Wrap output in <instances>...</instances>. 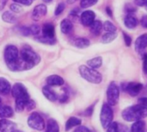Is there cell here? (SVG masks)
<instances>
[{
    "instance_id": "1",
    "label": "cell",
    "mask_w": 147,
    "mask_h": 132,
    "mask_svg": "<svg viewBox=\"0 0 147 132\" xmlns=\"http://www.w3.org/2000/svg\"><path fill=\"white\" fill-rule=\"evenodd\" d=\"M122 118L127 122H136L147 118V107L141 105H135L124 109L121 112Z\"/></svg>"
},
{
    "instance_id": "2",
    "label": "cell",
    "mask_w": 147,
    "mask_h": 132,
    "mask_svg": "<svg viewBox=\"0 0 147 132\" xmlns=\"http://www.w3.org/2000/svg\"><path fill=\"white\" fill-rule=\"evenodd\" d=\"M20 58L21 60L26 63V65L31 69L34 66L38 65L40 62V55L35 53L29 46H24L20 52Z\"/></svg>"
},
{
    "instance_id": "3",
    "label": "cell",
    "mask_w": 147,
    "mask_h": 132,
    "mask_svg": "<svg viewBox=\"0 0 147 132\" xmlns=\"http://www.w3.org/2000/svg\"><path fill=\"white\" fill-rule=\"evenodd\" d=\"M79 73L84 80L92 84H100L102 80V76L98 71L84 65L79 67Z\"/></svg>"
},
{
    "instance_id": "4",
    "label": "cell",
    "mask_w": 147,
    "mask_h": 132,
    "mask_svg": "<svg viewBox=\"0 0 147 132\" xmlns=\"http://www.w3.org/2000/svg\"><path fill=\"white\" fill-rule=\"evenodd\" d=\"M114 112L110 105L104 103L102 106L100 114V122L103 129L107 130L108 127L114 122Z\"/></svg>"
},
{
    "instance_id": "5",
    "label": "cell",
    "mask_w": 147,
    "mask_h": 132,
    "mask_svg": "<svg viewBox=\"0 0 147 132\" xmlns=\"http://www.w3.org/2000/svg\"><path fill=\"white\" fill-rule=\"evenodd\" d=\"M4 60L8 68L9 69L20 57V53L18 48L14 45H8L4 49Z\"/></svg>"
},
{
    "instance_id": "6",
    "label": "cell",
    "mask_w": 147,
    "mask_h": 132,
    "mask_svg": "<svg viewBox=\"0 0 147 132\" xmlns=\"http://www.w3.org/2000/svg\"><path fill=\"white\" fill-rule=\"evenodd\" d=\"M107 104L111 107L116 105L120 99V88L115 82H111L107 89Z\"/></svg>"
},
{
    "instance_id": "7",
    "label": "cell",
    "mask_w": 147,
    "mask_h": 132,
    "mask_svg": "<svg viewBox=\"0 0 147 132\" xmlns=\"http://www.w3.org/2000/svg\"><path fill=\"white\" fill-rule=\"evenodd\" d=\"M28 125L30 128L40 131H43L46 127V124L43 118L38 112H34L28 117Z\"/></svg>"
},
{
    "instance_id": "8",
    "label": "cell",
    "mask_w": 147,
    "mask_h": 132,
    "mask_svg": "<svg viewBox=\"0 0 147 132\" xmlns=\"http://www.w3.org/2000/svg\"><path fill=\"white\" fill-rule=\"evenodd\" d=\"M11 95L16 99H29L28 93L25 86L22 83H16L11 88Z\"/></svg>"
},
{
    "instance_id": "9",
    "label": "cell",
    "mask_w": 147,
    "mask_h": 132,
    "mask_svg": "<svg viewBox=\"0 0 147 132\" xmlns=\"http://www.w3.org/2000/svg\"><path fill=\"white\" fill-rule=\"evenodd\" d=\"M47 12V8L46 6V4H43V3H40V4H37L33 11H32V15H31V17L34 21H40L42 17H44L46 16Z\"/></svg>"
},
{
    "instance_id": "10",
    "label": "cell",
    "mask_w": 147,
    "mask_h": 132,
    "mask_svg": "<svg viewBox=\"0 0 147 132\" xmlns=\"http://www.w3.org/2000/svg\"><path fill=\"white\" fill-rule=\"evenodd\" d=\"M95 18H96L95 12L90 10H88L82 12L80 16V22L84 26L90 27L95 22Z\"/></svg>"
},
{
    "instance_id": "11",
    "label": "cell",
    "mask_w": 147,
    "mask_h": 132,
    "mask_svg": "<svg viewBox=\"0 0 147 132\" xmlns=\"http://www.w3.org/2000/svg\"><path fill=\"white\" fill-rule=\"evenodd\" d=\"M144 86L140 82H129L126 86V92L131 97H136L142 91Z\"/></svg>"
},
{
    "instance_id": "12",
    "label": "cell",
    "mask_w": 147,
    "mask_h": 132,
    "mask_svg": "<svg viewBox=\"0 0 147 132\" xmlns=\"http://www.w3.org/2000/svg\"><path fill=\"white\" fill-rule=\"evenodd\" d=\"M135 46V50L139 53L143 54L145 52V49L147 48V34H143L140 35L134 43Z\"/></svg>"
},
{
    "instance_id": "13",
    "label": "cell",
    "mask_w": 147,
    "mask_h": 132,
    "mask_svg": "<svg viewBox=\"0 0 147 132\" xmlns=\"http://www.w3.org/2000/svg\"><path fill=\"white\" fill-rule=\"evenodd\" d=\"M42 36L49 38V39H55V28L53 23L47 22L42 26L41 29Z\"/></svg>"
},
{
    "instance_id": "14",
    "label": "cell",
    "mask_w": 147,
    "mask_h": 132,
    "mask_svg": "<svg viewBox=\"0 0 147 132\" xmlns=\"http://www.w3.org/2000/svg\"><path fill=\"white\" fill-rule=\"evenodd\" d=\"M46 81H47V86H61L65 83L64 79L61 76L56 75V74L48 76L47 78Z\"/></svg>"
},
{
    "instance_id": "15",
    "label": "cell",
    "mask_w": 147,
    "mask_h": 132,
    "mask_svg": "<svg viewBox=\"0 0 147 132\" xmlns=\"http://www.w3.org/2000/svg\"><path fill=\"white\" fill-rule=\"evenodd\" d=\"M16 130V125L7 119L0 120V131L1 132H13Z\"/></svg>"
},
{
    "instance_id": "16",
    "label": "cell",
    "mask_w": 147,
    "mask_h": 132,
    "mask_svg": "<svg viewBox=\"0 0 147 132\" xmlns=\"http://www.w3.org/2000/svg\"><path fill=\"white\" fill-rule=\"evenodd\" d=\"M138 23H139L138 18L134 14H127L124 18V24L129 29H133L136 28Z\"/></svg>"
},
{
    "instance_id": "17",
    "label": "cell",
    "mask_w": 147,
    "mask_h": 132,
    "mask_svg": "<svg viewBox=\"0 0 147 132\" xmlns=\"http://www.w3.org/2000/svg\"><path fill=\"white\" fill-rule=\"evenodd\" d=\"M71 44L78 48H86L90 45V42L85 37H78L71 41Z\"/></svg>"
},
{
    "instance_id": "18",
    "label": "cell",
    "mask_w": 147,
    "mask_h": 132,
    "mask_svg": "<svg viewBox=\"0 0 147 132\" xmlns=\"http://www.w3.org/2000/svg\"><path fill=\"white\" fill-rule=\"evenodd\" d=\"M42 93H43V95L49 101L54 102V101H56L58 99V95L56 94V93L49 86H43V88H42Z\"/></svg>"
},
{
    "instance_id": "19",
    "label": "cell",
    "mask_w": 147,
    "mask_h": 132,
    "mask_svg": "<svg viewBox=\"0 0 147 132\" xmlns=\"http://www.w3.org/2000/svg\"><path fill=\"white\" fill-rule=\"evenodd\" d=\"M11 85L10 83L4 78L0 77V94L7 95L11 92Z\"/></svg>"
},
{
    "instance_id": "20",
    "label": "cell",
    "mask_w": 147,
    "mask_h": 132,
    "mask_svg": "<svg viewBox=\"0 0 147 132\" xmlns=\"http://www.w3.org/2000/svg\"><path fill=\"white\" fill-rule=\"evenodd\" d=\"M73 29V24L70 19H64L60 22V30L63 34L68 35Z\"/></svg>"
},
{
    "instance_id": "21",
    "label": "cell",
    "mask_w": 147,
    "mask_h": 132,
    "mask_svg": "<svg viewBox=\"0 0 147 132\" xmlns=\"http://www.w3.org/2000/svg\"><path fill=\"white\" fill-rule=\"evenodd\" d=\"M81 124H82V120L80 118L76 117H71L65 123V131H69L74 127H78L81 125Z\"/></svg>"
},
{
    "instance_id": "22",
    "label": "cell",
    "mask_w": 147,
    "mask_h": 132,
    "mask_svg": "<svg viewBox=\"0 0 147 132\" xmlns=\"http://www.w3.org/2000/svg\"><path fill=\"white\" fill-rule=\"evenodd\" d=\"M14 112L13 109L9 105H1L0 106V118L2 119H7L13 117Z\"/></svg>"
},
{
    "instance_id": "23",
    "label": "cell",
    "mask_w": 147,
    "mask_h": 132,
    "mask_svg": "<svg viewBox=\"0 0 147 132\" xmlns=\"http://www.w3.org/2000/svg\"><path fill=\"white\" fill-rule=\"evenodd\" d=\"M131 132H146V124L144 120L134 122L131 126Z\"/></svg>"
},
{
    "instance_id": "24",
    "label": "cell",
    "mask_w": 147,
    "mask_h": 132,
    "mask_svg": "<svg viewBox=\"0 0 147 132\" xmlns=\"http://www.w3.org/2000/svg\"><path fill=\"white\" fill-rule=\"evenodd\" d=\"M102 22L99 20H95V22L90 26V32L94 35H99L101 34V31L102 29Z\"/></svg>"
},
{
    "instance_id": "25",
    "label": "cell",
    "mask_w": 147,
    "mask_h": 132,
    "mask_svg": "<svg viewBox=\"0 0 147 132\" xmlns=\"http://www.w3.org/2000/svg\"><path fill=\"white\" fill-rule=\"evenodd\" d=\"M87 65L90 68L96 70L97 68H99V67H102V58L101 56L92 58V59H90V60H89L87 61Z\"/></svg>"
},
{
    "instance_id": "26",
    "label": "cell",
    "mask_w": 147,
    "mask_h": 132,
    "mask_svg": "<svg viewBox=\"0 0 147 132\" xmlns=\"http://www.w3.org/2000/svg\"><path fill=\"white\" fill-rule=\"evenodd\" d=\"M2 19L3 22H8V23H16V16L13 14L12 11H9V10H6L5 12L3 13L2 15Z\"/></svg>"
},
{
    "instance_id": "27",
    "label": "cell",
    "mask_w": 147,
    "mask_h": 132,
    "mask_svg": "<svg viewBox=\"0 0 147 132\" xmlns=\"http://www.w3.org/2000/svg\"><path fill=\"white\" fill-rule=\"evenodd\" d=\"M46 132H59V126L56 120L51 118L47 121Z\"/></svg>"
},
{
    "instance_id": "28",
    "label": "cell",
    "mask_w": 147,
    "mask_h": 132,
    "mask_svg": "<svg viewBox=\"0 0 147 132\" xmlns=\"http://www.w3.org/2000/svg\"><path fill=\"white\" fill-rule=\"evenodd\" d=\"M29 99H16V111L17 112H22L28 103Z\"/></svg>"
},
{
    "instance_id": "29",
    "label": "cell",
    "mask_w": 147,
    "mask_h": 132,
    "mask_svg": "<svg viewBox=\"0 0 147 132\" xmlns=\"http://www.w3.org/2000/svg\"><path fill=\"white\" fill-rule=\"evenodd\" d=\"M117 33L116 32H114V33H105L102 37V42L104 43V44H107V43H110L112 42L113 41H115L117 37Z\"/></svg>"
},
{
    "instance_id": "30",
    "label": "cell",
    "mask_w": 147,
    "mask_h": 132,
    "mask_svg": "<svg viewBox=\"0 0 147 132\" xmlns=\"http://www.w3.org/2000/svg\"><path fill=\"white\" fill-rule=\"evenodd\" d=\"M102 29L107 32V33H114V32H116L117 30V28L116 26L111 22L110 21H106L104 22V23L102 24Z\"/></svg>"
},
{
    "instance_id": "31",
    "label": "cell",
    "mask_w": 147,
    "mask_h": 132,
    "mask_svg": "<svg viewBox=\"0 0 147 132\" xmlns=\"http://www.w3.org/2000/svg\"><path fill=\"white\" fill-rule=\"evenodd\" d=\"M35 40L39 42L44 43V44H48V45H53L56 43V39H49L47 37H44L42 35H38L35 37Z\"/></svg>"
},
{
    "instance_id": "32",
    "label": "cell",
    "mask_w": 147,
    "mask_h": 132,
    "mask_svg": "<svg viewBox=\"0 0 147 132\" xmlns=\"http://www.w3.org/2000/svg\"><path fill=\"white\" fill-rule=\"evenodd\" d=\"M97 2L98 0H80V6L83 9H87L95 5Z\"/></svg>"
},
{
    "instance_id": "33",
    "label": "cell",
    "mask_w": 147,
    "mask_h": 132,
    "mask_svg": "<svg viewBox=\"0 0 147 132\" xmlns=\"http://www.w3.org/2000/svg\"><path fill=\"white\" fill-rule=\"evenodd\" d=\"M9 9H10V11L15 12V13H21V12L23 10L22 7L19 3H11V4L9 5Z\"/></svg>"
},
{
    "instance_id": "34",
    "label": "cell",
    "mask_w": 147,
    "mask_h": 132,
    "mask_svg": "<svg viewBox=\"0 0 147 132\" xmlns=\"http://www.w3.org/2000/svg\"><path fill=\"white\" fill-rule=\"evenodd\" d=\"M29 29H30V33L31 35H34L35 36H38L40 35V28L39 25L37 24H33L29 27Z\"/></svg>"
},
{
    "instance_id": "35",
    "label": "cell",
    "mask_w": 147,
    "mask_h": 132,
    "mask_svg": "<svg viewBox=\"0 0 147 132\" xmlns=\"http://www.w3.org/2000/svg\"><path fill=\"white\" fill-rule=\"evenodd\" d=\"M106 132H120L119 130V125L116 122H113L106 130Z\"/></svg>"
},
{
    "instance_id": "36",
    "label": "cell",
    "mask_w": 147,
    "mask_h": 132,
    "mask_svg": "<svg viewBox=\"0 0 147 132\" xmlns=\"http://www.w3.org/2000/svg\"><path fill=\"white\" fill-rule=\"evenodd\" d=\"M65 9V3H59L57 5L56 9H55V11H54L55 16H59V15L64 11Z\"/></svg>"
},
{
    "instance_id": "37",
    "label": "cell",
    "mask_w": 147,
    "mask_h": 132,
    "mask_svg": "<svg viewBox=\"0 0 147 132\" xmlns=\"http://www.w3.org/2000/svg\"><path fill=\"white\" fill-rule=\"evenodd\" d=\"M125 9H126V12H127L128 14H133L137 11V7L131 3H127L126 5Z\"/></svg>"
},
{
    "instance_id": "38",
    "label": "cell",
    "mask_w": 147,
    "mask_h": 132,
    "mask_svg": "<svg viewBox=\"0 0 147 132\" xmlns=\"http://www.w3.org/2000/svg\"><path fill=\"white\" fill-rule=\"evenodd\" d=\"M19 30H20V33H21L22 35H25V36L31 35V33H30V29H29V27L22 26V27H21V28L19 29Z\"/></svg>"
},
{
    "instance_id": "39",
    "label": "cell",
    "mask_w": 147,
    "mask_h": 132,
    "mask_svg": "<svg viewBox=\"0 0 147 132\" xmlns=\"http://www.w3.org/2000/svg\"><path fill=\"white\" fill-rule=\"evenodd\" d=\"M123 38H124V42H125V44L127 47H130L132 45V38L127 35L126 34L125 32H123Z\"/></svg>"
},
{
    "instance_id": "40",
    "label": "cell",
    "mask_w": 147,
    "mask_h": 132,
    "mask_svg": "<svg viewBox=\"0 0 147 132\" xmlns=\"http://www.w3.org/2000/svg\"><path fill=\"white\" fill-rule=\"evenodd\" d=\"M95 105H96V103H95V104H93L92 105L89 106V107H88V108H87V109L84 111V116H86V117H90V116L93 114Z\"/></svg>"
},
{
    "instance_id": "41",
    "label": "cell",
    "mask_w": 147,
    "mask_h": 132,
    "mask_svg": "<svg viewBox=\"0 0 147 132\" xmlns=\"http://www.w3.org/2000/svg\"><path fill=\"white\" fill-rule=\"evenodd\" d=\"M142 58H143V71L146 74H147V53H144L142 54Z\"/></svg>"
},
{
    "instance_id": "42",
    "label": "cell",
    "mask_w": 147,
    "mask_h": 132,
    "mask_svg": "<svg viewBox=\"0 0 147 132\" xmlns=\"http://www.w3.org/2000/svg\"><path fill=\"white\" fill-rule=\"evenodd\" d=\"M74 132H94L93 131H91L90 129H89L88 127H85V126H78L76 128V130L74 131Z\"/></svg>"
},
{
    "instance_id": "43",
    "label": "cell",
    "mask_w": 147,
    "mask_h": 132,
    "mask_svg": "<svg viewBox=\"0 0 147 132\" xmlns=\"http://www.w3.org/2000/svg\"><path fill=\"white\" fill-rule=\"evenodd\" d=\"M13 1L15 3H17L19 4H23V5H26V6H29L33 3V0H13Z\"/></svg>"
},
{
    "instance_id": "44",
    "label": "cell",
    "mask_w": 147,
    "mask_h": 132,
    "mask_svg": "<svg viewBox=\"0 0 147 132\" xmlns=\"http://www.w3.org/2000/svg\"><path fill=\"white\" fill-rule=\"evenodd\" d=\"M34 107H35V103H34V101L29 99V100L28 101V103H27L25 108L27 109V111H31V110H33Z\"/></svg>"
},
{
    "instance_id": "45",
    "label": "cell",
    "mask_w": 147,
    "mask_h": 132,
    "mask_svg": "<svg viewBox=\"0 0 147 132\" xmlns=\"http://www.w3.org/2000/svg\"><path fill=\"white\" fill-rule=\"evenodd\" d=\"M134 3L137 6H140V7H145L147 5V0H135Z\"/></svg>"
},
{
    "instance_id": "46",
    "label": "cell",
    "mask_w": 147,
    "mask_h": 132,
    "mask_svg": "<svg viewBox=\"0 0 147 132\" xmlns=\"http://www.w3.org/2000/svg\"><path fill=\"white\" fill-rule=\"evenodd\" d=\"M139 105L147 107V97H142L139 99Z\"/></svg>"
},
{
    "instance_id": "47",
    "label": "cell",
    "mask_w": 147,
    "mask_h": 132,
    "mask_svg": "<svg viewBox=\"0 0 147 132\" xmlns=\"http://www.w3.org/2000/svg\"><path fill=\"white\" fill-rule=\"evenodd\" d=\"M140 23H141V25H142L143 28L147 29V15L143 16V17H142L141 20H140Z\"/></svg>"
},
{
    "instance_id": "48",
    "label": "cell",
    "mask_w": 147,
    "mask_h": 132,
    "mask_svg": "<svg viewBox=\"0 0 147 132\" xmlns=\"http://www.w3.org/2000/svg\"><path fill=\"white\" fill-rule=\"evenodd\" d=\"M6 2H7V0H0V11L3 10V8L6 4Z\"/></svg>"
},
{
    "instance_id": "49",
    "label": "cell",
    "mask_w": 147,
    "mask_h": 132,
    "mask_svg": "<svg viewBox=\"0 0 147 132\" xmlns=\"http://www.w3.org/2000/svg\"><path fill=\"white\" fill-rule=\"evenodd\" d=\"M106 12L108 13V15H109V16H112L113 14H112V11H111V10H110L109 7H107V8H106Z\"/></svg>"
},
{
    "instance_id": "50",
    "label": "cell",
    "mask_w": 147,
    "mask_h": 132,
    "mask_svg": "<svg viewBox=\"0 0 147 132\" xmlns=\"http://www.w3.org/2000/svg\"><path fill=\"white\" fill-rule=\"evenodd\" d=\"M76 1H77V0H67V3H71H71H75Z\"/></svg>"
},
{
    "instance_id": "51",
    "label": "cell",
    "mask_w": 147,
    "mask_h": 132,
    "mask_svg": "<svg viewBox=\"0 0 147 132\" xmlns=\"http://www.w3.org/2000/svg\"><path fill=\"white\" fill-rule=\"evenodd\" d=\"M43 2H45V3H50V2H52L53 0H42Z\"/></svg>"
},
{
    "instance_id": "52",
    "label": "cell",
    "mask_w": 147,
    "mask_h": 132,
    "mask_svg": "<svg viewBox=\"0 0 147 132\" xmlns=\"http://www.w3.org/2000/svg\"><path fill=\"white\" fill-rule=\"evenodd\" d=\"M13 132H22V131H18V130H16L15 131H13Z\"/></svg>"
},
{
    "instance_id": "53",
    "label": "cell",
    "mask_w": 147,
    "mask_h": 132,
    "mask_svg": "<svg viewBox=\"0 0 147 132\" xmlns=\"http://www.w3.org/2000/svg\"><path fill=\"white\" fill-rule=\"evenodd\" d=\"M1 103H2V100H1V99H0V106H1Z\"/></svg>"
},
{
    "instance_id": "54",
    "label": "cell",
    "mask_w": 147,
    "mask_h": 132,
    "mask_svg": "<svg viewBox=\"0 0 147 132\" xmlns=\"http://www.w3.org/2000/svg\"><path fill=\"white\" fill-rule=\"evenodd\" d=\"M145 8H146V10H147V5H146V6H145Z\"/></svg>"
}]
</instances>
